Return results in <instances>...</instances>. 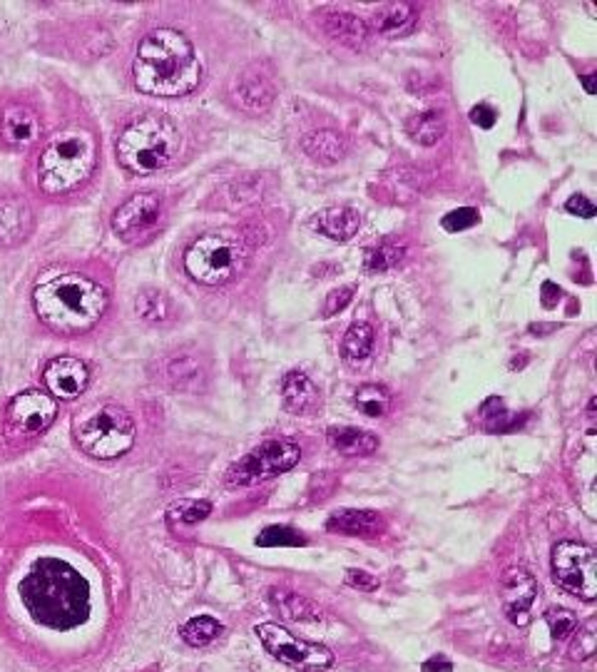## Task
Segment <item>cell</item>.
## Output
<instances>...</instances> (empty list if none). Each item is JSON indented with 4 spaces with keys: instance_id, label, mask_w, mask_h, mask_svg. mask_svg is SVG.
Wrapping results in <instances>:
<instances>
[{
    "instance_id": "25",
    "label": "cell",
    "mask_w": 597,
    "mask_h": 672,
    "mask_svg": "<svg viewBox=\"0 0 597 672\" xmlns=\"http://www.w3.org/2000/svg\"><path fill=\"white\" fill-rule=\"evenodd\" d=\"M301 147L314 162L331 165V162H339L344 157L346 140L336 130H314L301 140Z\"/></svg>"
},
{
    "instance_id": "15",
    "label": "cell",
    "mask_w": 597,
    "mask_h": 672,
    "mask_svg": "<svg viewBox=\"0 0 597 672\" xmlns=\"http://www.w3.org/2000/svg\"><path fill=\"white\" fill-rule=\"evenodd\" d=\"M43 135V120L30 105L8 103L0 110V140L15 150H28Z\"/></svg>"
},
{
    "instance_id": "21",
    "label": "cell",
    "mask_w": 597,
    "mask_h": 672,
    "mask_svg": "<svg viewBox=\"0 0 597 672\" xmlns=\"http://www.w3.org/2000/svg\"><path fill=\"white\" fill-rule=\"evenodd\" d=\"M269 603L279 610L284 620H292V623H321L324 613L316 603H311L304 595L292 593V590H269Z\"/></svg>"
},
{
    "instance_id": "42",
    "label": "cell",
    "mask_w": 597,
    "mask_h": 672,
    "mask_svg": "<svg viewBox=\"0 0 597 672\" xmlns=\"http://www.w3.org/2000/svg\"><path fill=\"white\" fill-rule=\"evenodd\" d=\"M423 672H453V663L446 658V655H433L428 658L426 663L421 665Z\"/></svg>"
},
{
    "instance_id": "20",
    "label": "cell",
    "mask_w": 597,
    "mask_h": 672,
    "mask_svg": "<svg viewBox=\"0 0 597 672\" xmlns=\"http://www.w3.org/2000/svg\"><path fill=\"white\" fill-rule=\"evenodd\" d=\"M418 10L411 3H386L371 18V28L384 38H406L416 30Z\"/></svg>"
},
{
    "instance_id": "32",
    "label": "cell",
    "mask_w": 597,
    "mask_h": 672,
    "mask_svg": "<svg viewBox=\"0 0 597 672\" xmlns=\"http://www.w3.org/2000/svg\"><path fill=\"white\" fill-rule=\"evenodd\" d=\"M137 314H140L145 322H167L172 317V304L170 299L165 297L162 292H155V289H147L137 297L135 302Z\"/></svg>"
},
{
    "instance_id": "2",
    "label": "cell",
    "mask_w": 597,
    "mask_h": 672,
    "mask_svg": "<svg viewBox=\"0 0 597 672\" xmlns=\"http://www.w3.org/2000/svg\"><path fill=\"white\" fill-rule=\"evenodd\" d=\"M202 80V60L185 33L157 28L137 43L132 83L150 98H185Z\"/></svg>"
},
{
    "instance_id": "33",
    "label": "cell",
    "mask_w": 597,
    "mask_h": 672,
    "mask_svg": "<svg viewBox=\"0 0 597 672\" xmlns=\"http://www.w3.org/2000/svg\"><path fill=\"white\" fill-rule=\"evenodd\" d=\"M212 513V503L207 501H180L167 511V521L172 528L177 526H195Z\"/></svg>"
},
{
    "instance_id": "18",
    "label": "cell",
    "mask_w": 597,
    "mask_h": 672,
    "mask_svg": "<svg viewBox=\"0 0 597 672\" xmlns=\"http://www.w3.org/2000/svg\"><path fill=\"white\" fill-rule=\"evenodd\" d=\"M282 401L284 409L294 416H309L319 409L321 394L319 386L304 374V371L294 369L282 379Z\"/></svg>"
},
{
    "instance_id": "24",
    "label": "cell",
    "mask_w": 597,
    "mask_h": 672,
    "mask_svg": "<svg viewBox=\"0 0 597 672\" xmlns=\"http://www.w3.org/2000/svg\"><path fill=\"white\" fill-rule=\"evenodd\" d=\"M324 30L339 43L349 45V48H364L369 40V25L354 13H326Z\"/></svg>"
},
{
    "instance_id": "16",
    "label": "cell",
    "mask_w": 597,
    "mask_h": 672,
    "mask_svg": "<svg viewBox=\"0 0 597 672\" xmlns=\"http://www.w3.org/2000/svg\"><path fill=\"white\" fill-rule=\"evenodd\" d=\"M274 95H277V88H274L272 78L264 75L259 68L242 70L232 83L234 103L242 110L252 112V115H259V112H267L272 108Z\"/></svg>"
},
{
    "instance_id": "22",
    "label": "cell",
    "mask_w": 597,
    "mask_h": 672,
    "mask_svg": "<svg viewBox=\"0 0 597 672\" xmlns=\"http://www.w3.org/2000/svg\"><path fill=\"white\" fill-rule=\"evenodd\" d=\"M326 439L341 456H371V453L379 451L381 444L379 436L364 429H354V426H339V429L334 426V429H329Z\"/></svg>"
},
{
    "instance_id": "39",
    "label": "cell",
    "mask_w": 597,
    "mask_h": 672,
    "mask_svg": "<svg viewBox=\"0 0 597 672\" xmlns=\"http://www.w3.org/2000/svg\"><path fill=\"white\" fill-rule=\"evenodd\" d=\"M346 583H349L351 588L361 590V593H374V590L379 588V578H374V575L359 568L346 570Z\"/></svg>"
},
{
    "instance_id": "35",
    "label": "cell",
    "mask_w": 597,
    "mask_h": 672,
    "mask_svg": "<svg viewBox=\"0 0 597 672\" xmlns=\"http://www.w3.org/2000/svg\"><path fill=\"white\" fill-rule=\"evenodd\" d=\"M597 653V620L590 618L585 625L575 628V640L570 645V658L588 660Z\"/></svg>"
},
{
    "instance_id": "14",
    "label": "cell",
    "mask_w": 597,
    "mask_h": 672,
    "mask_svg": "<svg viewBox=\"0 0 597 672\" xmlns=\"http://www.w3.org/2000/svg\"><path fill=\"white\" fill-rule=\"evenodd\" d=\"M43 381L53 399L73 401L88 389L90 369L78 356H55L45 366Z\"/></svg>"
},
{
    "instance_id": "1",
    "label": "cell",
    "mask_w": 597,
    "mask_h": 672,
    "mask_svg": "<svg viewBox=\"0 0 597 672\" xmlns=\"http://www.w3.org/2000/svg\"><path fill=\"white\" fill-rule=\"evenodd\" d=\"M20 600L33 623L48 630H75L90 618V583L75 565L40 558L20 580Z\"/></svg>"
},
{
    "instance_id": "9",
    "label": "cell",
    "mask_w": 597,
    "mask_h": 672,
    "mask_svg": "<svg viewBox=\"0 0 597 672\" xmlns=\"http://www.w3.org/2000/svg\"><path fill=\"white\" fill-rule=\"evenodd\" d=\"M259 643L274 660L299 672H326L334 668V653L326 645L301 640L277 623H262L254 628Z\"/></svg>"
},
{
    "instance_id": "17",
    "label": "cell",
    "mask_w": 597,
    "mask_h": 672,
    "mask_svg": "<svg viewBox=\"0 0 597 672\" xmlns=\"http://www.w3.org/2000/svg\"><path fill=\"white\" fill-rule=\"evenodd\" d=\"M35 217L23 197H0V249L23 244L33 234Z\"/></svg>"
},
{
    "instance_id": "37",
    "label": "cell",
    "mask_w": 597,
    "mask_h": 672,
    "mask_svg": "<svg viewBox=\"0 0 597 672\" xmlns=\"http://www.w3.org/2000/svg\"><path fill=\"white\" fill-rule=\"evenodd\" d=\"M478 222H481V215H478V210H473V207H461V210L448 212V215L441 220L443 229H446V232H451V234L473 229Z\"/></svg>"
},
{
    "instance_id": "3",
    "label": "cell",
    "mask_w": 597,
    "mask_h": 672,
    "mask_svg": "<svg viewBox=\"0 0 597 672\" xmlns=\"http://www.w3.org/2000/svg\"><path fill=\"white\" fill-rule=\"evenodd\" d=\"M107 304V289L98 279L80 272H53L33 289V309L40 324L63 336H78L98 327Z\"/></svg>"
},
{
    "instance_id": "8",
    "label": "cell",
    "mask_w": 597,
    "mask_h": 672,
    "mask_svg": "<svg viewBox=\"0 0 597 672\" xmlns=\"http://www.w3.org/2000/svg\"><path fill=\"white\" fill-rule=\"evenodd\" d=\"M299 461L301 448L297 444L284 439H269L229 466L227 483L234 488L257 486V483H264L269 478H277L282 473L292 471Z\"/></svg>"
},
{
    "instance_id": "30",
    "label": "cell",
    "mask_w": 597,
    "mask_h": 672,
    "mask_svg": "<svg viewBox=\"0 0 597 672\" xmlns=\"http://www.w3.org/2000/svg\"><path fill=\"white\" fill-rule=\"evenodd\" d=\"M354 406L369 419H381L391 409V394L381 384H364L354 396Z\"/></svg>"
},
{
    "instance_id": "23",
    "label": "cell",
    "mask_w": 597,
    "mask_h": 672,
    "mask_svg": "<svg viewBox=\"0 0 597 672\" xmlns=\"http://www.w3.org/2000/svg\"><path fill=\"white\" fill-rule=\"evenodd\" d=\"M316 227L334 242H351L359 234L361 215L351 207H329L316 217Z\"/></svg>"
},
{
    "instance_id": "28",
    "label": "cell",
    "mask_w": 597,
    "mask_h": 672,
    "mask_svg": "<svg viewBox=\"0 0 597 672\" xmlns=\"http://www.w3.org/2000/svg\"><path fill=\"white\" fill-rule=\"evenodd\" d=\"M222 633H224L222 623L209 618V615H195V618H190L187 623H182L180 628V638L185 640L187 645H192V648H204V645L214 643Z\"/></svg>"
},
{
    "instance_id": "11",
    "label": "cell",
    "mask_w": 597,
    "mask_h": 672,
    "mask_svg": "<svg viewBox=\"0 0 597 672\" xmlns=\"http://www.w3.org/2000/svg\"><path fill=\"white\" fill-rule=\"evenodd\" d=\"M553 578L560 588L583 600L597 598V558L580 541H560L553 548Z\"/></svg>"
},
{
    "instance_id": "27",
    "label": "cell",
    "mask_w": 597,
    "mask_h": 672,
    "mask_svg": "<svg viewBox=\"0 0 597 672\" xmlns=\"http://www.w3.org/2000/svg\"><path fill=\"white\" fill-rule=\"evenodd\" d=\"M374 327L366 322H356L351 324L349 332L344 334V341H341V356H344L349 364H361L371 356L374 351Z\"/></svg>"
},
{
    "instance_id": "5",
    "label": "cell",
    "mask_w": 597,
    "mask_h": 672,
    "mask_svg": "<svg viewBox=\"0 0 597 672\" xmlns=\"http://www.w3.org/2000/svg\"><path fill=\"white\" fill-rule=\"evenodd\" d=\"M117 162L132 175H155L180 152V132L162 112H145L127 122L117 137Z\"/></svg>"
},
{
    "instance_id": "7",
    "label": "cell",
    "mask_w": 597,
    "mask_h": 672,
    "mask_svg": "<svg viewBox=\"0 0 597 672\" xmlns=\"http://www.w3.org/2000/svg\"><path fill=\"white\" fill-rule=\"evenodd\" d=\"M249 249L242 237L229 232H207L185 252V272L204 287H222L244 272Z\"/></svg>"
},
{
    "instance_id": "4",
    "label": "cell",
    "mask_w": 597,
    "mask_h": 672,
    "mask_svg": "<svg viewBox=\"0 0 597 672\" xmlns=\"http://www.w3.org/2000/svg\"><path fill=\"white\" fill-rule=\"evenodd\" d=\"M98 162V135L85 125H68L45 140L35 160V187L45 197H68L95 175Z\"/></svg>"
},
{
    "instance_id": "38",
    "label": "cell",
    "mask_w": 597,
    "mask_h": 672,
    "mask_svg": "<svg viewBox=\"0 0 597 672\" xmlns=\"http://www.w3.org/2000/svg\"><path fill=\"white\" fill-rule=\"evenodd\" d=\"M351 299H354V292H351L349 287H341V289H334V292L326 297V304H324V317H334V314L344 312L346 307L351 304Z\"/></svg>"
},
{
    "instance_id": "40",
    "label": "cell",
    "mask_w": 597,
    "mask_h": 672,
    "mask_svg": "<svg viewBox=\"0 0 597 672\" xmlns=\"http://www.w3.org/2000/svg\"><path fill=\"white\" fill-rule=\"evenodd\" d=\"M565 210H568L570 215L585 217V220L595 215V205L585 195H573V197H570V200L565 202Z\"/></svg>"
},
{
    "instance_id": "34",
    "label": "cell",
    "mask_w": 597,
    "mask_h": 672,
    "mask_svg": "<svg viewBox=\"0 0 597 672\" xmlns=\"http://www.w3.org/2000/svg\"><path fill=\"white\" fill-rule=\"evenodd\" d=\"M257 546L262 548H299L306 546V538L289 526H269L257 536Z\"/></svg>"
},
{
    "instance_id": "19",
    "label": "cell",
    "mask_w": 597,
    "mask_h": 672,
    "mask_svg": "<svg viewBox=\"0 0 597 672\" xmlns=\"http://www.w3.org/2000/svg\"><path fill=\"white\" fill-rule=\"evenodd\" d=\"M386 528L384 516L379 511H359V508H344L331 513L326 521V531L341 533V536H361L374 538Z\"/></svg>"
},
{
    "instance_id": "43",
    "label": "cell",
    "mask_w": 597,
    "mask_h": 672,
    "mask_svg": "<svg viewBox=\"0 0 597 672\" xmlns=\"http://www.w3.org/2000/svg\"><path fill=\"white\" fill-rule=\"evenodd\" d=\"M595 80H597V73L585 75V90H588V95H595Z\"/></svg>"
},
{
    "instance_id": "36",
    "label": "cell",
    "mask_w": 597,
    "mask_h": 672,
    "mask_svg": "<svg viewBox=\"0 0 597 672\" xmlns=\"http://www.w3.org/2000/svg\"><path fill=\"white\" fill-rule=\"evenodd\" d=\"M545 623H548L553 640L570 638V635L575 633V628H578V618H575L573 610L568 608H550L548 613H545Z\"/></svg>"
},
{
    "instance_id": "29",
    "label": "cell",
    "mask_w": 597,
    "mask_h": 672,
    "mask_svg": "<svg viewBox=\"0 0 597 672\" xmlns=\"http://www.w3.org/2000/svg\"><path fill=\"white\" fill-rule=\"evenodd\" d=\"M408 135L413 137L421 145H436L443 135H446V120H443L441 112L426 110L421 115L411 117L408 120Z\"/></svg>"
},
{
    "instance_id": "26",
    "label": "cell",
    "mask_w": 597,
    "mask_h": 672,
    "mask_svg": "<svg viewBox=\"0 0 597 672\" xmlns=\"http://www.w3.org/2000/svg\"><path fill=\"white\" fill-rule=\"evenodd\" d=\"M165 379L172 389L195 391L202 386L204 369L199 359L187 354H175L165 361Z\"/></svg>"
},
{
    "instance_id": "41",
    "label": "cell",
    "mask_w": 597,
    "mask_h": 672,
    "mask_svg": "<svg viewBox=\"0 0 597 672\" xmlns=\"http://www.w3.org/2000/svg\"><path fill=\"white\" fill-rule=\"evenodd\" d=\"M471 120L476 122L478 127H483V130H491V127L496 125V110H493L491 105H476V108L471 110Z\"/></svg>"
},
{
    "instance_id": "31",
    "label": "cell",
    "mask_w": 597,
    "mask_h": 672,
    "mask_svg": "<svg viewBox=\"0 0 597 672\" xmlns=\"http://www.w3.org/2000/svg\"><path fill=\"white\" fill-rule=\"evenodd\" d=\"M403 257H406V247L401 244H379L364 252V269L371 274L389 272L403 262Z\"/></svg>"
},
{
    "instance_id": "6",
    "label": "cell",
    "mask_w": 597,
    "mask_h": 672,
    "mask_svg": "<svg viewBox=\"0 0 597 672\" xmlns=\"http://www.w3.org/2000/svg\"><path fill=\"white\" fill-rule=\"evenodd\" d=\"M73 436L80 451L100 461H112L135 446L137 429L132 416L117 404H95L73 421Z\"/></svg>"
},
{
    "instance_id": "10",
    "label": "cell",
    "mask_w": 597,
    "mask_h": 672,
    "mask_svg": "<svg viewBox=\"0 0 597 672\" xmlns=\"http://www.w3.org/2000/svg\"><path fill=\"white\" fill-rule=\"evenodd\" d=\"M55 416H58V404H55L53 396L35 389L23 391V394L13 396L10 404L5 406V439L15 446L28 444V441L38 439L53 426Z\"/></svg>"
},
{
    "instance_id": "12",
    "label": "cell",
    "mask_w": 597,
    "mask_h": 672,
    "mask_svg": "<svg viewBox=\"0 0 597 672\" xmlns=\"http://www.w3.org/2000/svg\"><path fill=\"white\" fill-rule=\"evenodd\" d=\"M162 197L155 192H137L127 197L115 212H112V232L125 242H140L147 234L155 232L162 220Z\"/></svg>"
},
{
    "instance_id": "13",
    "label": "cell",
    "mask_w": 597,
    "mask_h": 672,
    "mask_svg": "<svg viewBox=\"0 0 597 672\" xmlns=\"http://www.w3.org/2000/svg\"><path fill=\"white\" fill-rule=\"evenodd\" d=\"M538 598V580L525 568H508L500 578V605L505 618L518 628L530 623V608Z\"/></svg>"
}]
</instances>
